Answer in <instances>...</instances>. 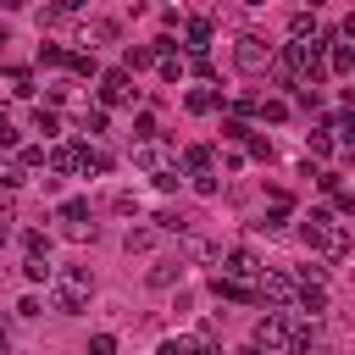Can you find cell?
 Listing matches in <instances>:
<instances>
[{"label":"cell","instance_id":"1","mask_svg":"<svg viewBox=\"0 0 355 355\" xmlns=\"http://www.w3.org/2000/svg\"><path fill=\"white\" fill-rule=\"evenodd\" d=\"M89 294H94V272H89V266H61V272H50V305H55L61 316H78V311L89 305Z\"/></svg>","mask_w":355,"mask_h":355},{"label":"cell","instance_id":"2","mask_svg":"<svg viewBox=\"0 0 355 355\" xmlns=\"http://www.w3.org/2000/svg\"><path fill=\"white\" fill-rule=\"evenodd\" d=\"M300 239H305L311 250H322L327 261H344V255H349V227H344V222H333L327 211H311V216H305V227H300Z\"/></svg>","mask_w":355,"mask_h":355},{"label":"cell","instance_id":"3","mask_svg":"<svg viewBox=\"0 0 355 355\" xmlns=\"http://www.w3.org/2000/svg\"><path fill=\"white\" fill-rule=\"evenodd\" d=\"M233 67L250 72V78H261V72L272 67V44H266L261 33H239V44H233Z\"/></svg>","mask_w":355,"mask_h":355},{"label":"cell","instance_id":"4","mask_svg":"<svg viewBox=\"0 0 355 355\" xmlns=\"http://www.w3.org/2000/svg\"><path fill=\"white\" fill-rule=\"evenodd\" d=\"M294 288H300V283H294L288 272H266V266H261V283H255V300H261L266 311H277V305H294Z\"/></svg>","mask_w":355,"mask_h":355},{"label":"cell","instance_id":"5","mask_svg":"<svg viewBox=\"0 0 355 355\" xmlns=\"http://www.w3.org/2000/svg\"><path fill=\"white\" fill-rule=\"evenodd\" d=\"M261 355H272V349H288V316L283 311H266L261 322H255V338H250Z\"/></svg>","mask_w":355,"mask_h":355},{"label":"cell","instance_id":"6","mask_svg":"<svg viewBox=\"0 0 355 355\" xmlns=\"http://www.w3.org/2000/svg\"><path fill=\"white\" fill-rule=\"evenodd\" d=\"M222 277H233V283L261 277V255H255V250H244V244H239V250H227V255H222Z\"/></svg>","mask_w":355,"mask_h":355},{"label":"cell","instance_id":"7","mask_svg":"<svg viewBox=\"0 0 355 355\" xmlns=\"http://www.w3.org/2000/svg\"><path fill=\"white\" fill-rule=\"evenodd\" d=\"M133 166L139 172H172V161H166V150H161V139H144V144H133Z\"/></svg>","mask_w":355,"mask_h":355},{"label":"cell","instance_id":"8","mask_svg":"<svg viewBox=\"0 0 355 355\" xmlns=\"http://www.w3.org/2000/svg\"><path fill=\"white\" fill-rule=\"evenodd\" d=\"M100 100H105V105H128V100H133V78H128L122 67L105 72V78H100Z\"/></svg>","mask_w":355,"mask_h":355},{"label":"cell","instance_id":"9","mask_svg":"<svg viewBox=\"0 0 355 355\" xmlns=\"http://www.w3.org/2000/svg\"><path fill=\"white\" fill-rule=\"evenodd\" d=\"M183 33H189V55H205V44H211V17H194Z\"/></svg>","mask_w":355,"mask_h":355},{"label":"cell","instance_id":"10","mask_svg":"<svg viewBox=\"0 0 355 355\" xmlns=\"http://www.w3.org/2000/svg\"><path fill=\"white\" fill-rule=\"evenodd\" d=\"M322 67L344 78V72H355V50H349V44H327V61H322Z\"/></svg>","mask_w":355,"mask_h":355},{"label":"cell","instance_id":"11","mask_svg":"<svg viewBox=\"0 0 355 355\" xmlns=\"http://www.w3.org/2000/svg\"><path fill=\"white\" fill-rule=\"evenodd\" d=\"M288 33H294V44H305V33L316 39V33H322V28H316V11H294V17H288Z\"/></svg>","mask_w":355,"mask_h":355},{"label":"cell","instance_id":"12","mask_svg":"<svg viewBox=\"0 0 355 355\" xmlns=\"http://www.w3.org/2000/svg\"><path fill=\"white\" fill-rule=\"evenodd\" d=\"M150 61H155V50H150V44H128V55H122V72L133 78V72H139V67H150Z\"/></svg>","mask_w":355,"mask_h":355},{"label":"cell","instance_id":"13","mask_svg":"<svg viewBox=\"0 0 355 355\" xmlns=\"http://www.w3.org/2000/svg\"><path fill=\"white\" fill-rule=\"evenodd\" d=\"M216 105H222V94H216V89H194V94H189V111H194V116H211Z\"/></svg>","mask_w":355,"mask_h":355},{"label":"cell","instance_id":"14","mask_svg":"<svg viewBox=\"0 0 355 355\" xmlns=\"http://www.w3.org/2000/svg\"><path fill=\"white\" fill-rule=\"evenodd\" d=\"M50 172H78V144H61V150H50Z\"/></svg>","mask_w":355,"mask_h":355},{"label":"cell","instance_id":"15","mask_svg":"<svg viewBox=\"0 0 355 355\" xmlns=\"http://www.w3.org/2000/svg\"><path fill=\"white\" fill-rule=\"evenodd\" d=\"M183 166H189L194 178H200V172H211V150H205V144H189V150H183Z\"/></svg>","mask_w":355,"mask_h":355},{"label":"cell","instance_id":"16","mask_svg":"<svg viewBox=\"0 0 355 355\" xmlns=\"http://www.w3.org/2000/svg\"><path fill=\"white\" fill-rule=\"evenodd\" d=\"M33 128H39V133H44V139H55V133H61V116H55V111H44V105H39V111H33Z\"/></svg>","mask_w":355,"mask_h":355},{"label":"cell","instance_id":"17","mask_svg":"<svg viewBox=\"0 0 355 355\" xmlns=\"http://www.w3.org/2000/svg\"><path fill=\"white\" fill-rule=\"evenodd\" d=\"M61 222H89V200H61Z\"/></svg>","mask_w":355,"mask_h":355},{"label":"cell","instance_id":"18","mask_svg":"<svg viewBox=\"0 0 355 355\" xmlns=\"http://www.w3.org/2000/svg\"><path fill=\"white\" fill-rule=\"evenodd\" d=\"M22 183H28V178H22V166H17V161H0V189L11 194V189H22Z\"/></svg>","mask_w":355,"mask_h":355},{"label":"cell","instance_id":"19","mask_svg":"<svg viewBox=\"0 0 355 355\" xmlns=\"http://www.w3.org/2000/svg\"><path fill=\"white\" fill-rule=\"evenodd\" d=\"M67 67H72L78 78H94V72H100V67H94V55H83V50H72V55H67Z\"/></svg>","mask_w":355,"mask_h":355},{"label":"cell","instance_id":"20","mask_svg":"<svg viewBox=\"0 0 355 355\" xmlns=\"http://www.w3.org/2000/svg\"><path fill=\"white\" fill-rule=\"evenodd\" d=\"M78 128H83V133H105V111H100V105H89V111L78 116Z\"/></svg>","mask_w":355,"mask_h":355},{"label":"cell","instance_id":"21","mask_svg":"<svg viewBox=\"0 0 355 355\" xmlns=\"http://www.w3.org/2000/svg\"><path fill=\"white\" fill-rule=\"evenodd\" d=\"M50 272H55L50 261H22V277H28V283H50Z\"/></svg>","mask_w":355,"mask_h":355},{"label":"cell","instance_id":"22","mask_svg":"<svg viewBox=\"0 0 355 355\" xmlns=\"http://www.w3.org/2000/svg\"><path fill=\"white\" fill-rule=\"evenodd\" d=\"M83 39H116V22H105V17H94V22L83 28Z\"/></svg>","mask_w":355,"mask_h":355},{"label":"cell","instance_id":"23","mask_svg":"<svg viewBox=\"0 0 355 355\" xmlns=\"http://www.w3.org/2000/svg\"><path fill=\"white\" fill-rule=\"evenodd\" d=\"M17 166H22V172H33V166H44V150H39V144H22V155H17Z\"/></svg>","mask_w":355,"mask_h":355},{"label":"cell","instance_id":"24","mask_svg":"<svg viewBox=\"0 0 355 355\" xmlns=\"http://www.w3.org/2000/svg\"><path fill=\"white\" fill-rule=\"evenodd\" d=\"M172 277H178V266H172V261H161V266H150V288H166Z\"/></svg>","mask_w":355,"mask_h":355},{"label":"cell","instance_id":"25","mask_svg":"<svg viewBox=\"0 0 355 355\" xmlns=\"http://www.w3.org/2000/svg\"><path fill=\"white\" fill-rule=\"evenodd\" d=\"M89 355H116V338H111V333H94V338H89Z\"/></svg>","mask_w":355,"mask_h":355},{"label":"cell","instance_id":"26","mask_svg":"<svg viewBox=\"0 0 355 355\" xmlns=\"http://www.w3.org/2000/svg\"><path fill=\"white\" fill-rule=\"evenodd\" d=\"M155 355H189V333H178V338H161V349Z\"/></svg>","mask_w":355,"mask_h":355},{"label":"cell","instance_id":"27","mask_svg":"<svg viewBox=\"0 0 355 355\" xmlns=\"http://www.w3.org/2000/svg\"><path fill=\"white\" fill-rule=\"evenodd\" d=\"M255 111H261L266 122H283V116H288V105H283V100H266V105H255Z\"/></svg>","mask_w":355,"mask_h":355},{"label":"cell","instance_id":"28","mask_svg":"<svg viewBox=\"0 0 355 355\" xmlns=\"http://www.w3.org/2000/svg\"><path fill=\"white\" fill-rule=\"evenodd\" d=\"M322 155H333V139L327 133H311V161H322Z\"/></svg>","mask_w":355,"mask_h":355},{"label":"cell","instance_id":"29","mask_svg":"<svg viewBox=\"0 0 355 355\" xmlns=\"http://www.w3.org/2000/svg\"><path fill=\"white\" fill-rule=\"evenodd\" d=\"M61 233H67V239H78V244H83V239H94V233H100V227H94V222H72V227H61Z\"/></svg>","mask_w":355,"mask_h":355},{"label":"cell","instance_id":"30","mask_svg":"<svg viewBox=\"0 0 355 355\" xmlns=\"http://www.w3.org/2000/svg\"><path fill=\"white\" fill-rule=\"evenodd\" d=\"M150 244H155L150 227H133V233H128V250H150Z\"/></svg>","mask_w":355,"mask_h":355},{"label":"cell","instance_id":"31","mask_svg":"<svg viewBox=\"0 0 355 355\" xmlns=\"http://www.w3.org/2000/svg\"><path fill=\"white\" fill-rule=\"evenodd\" d=\"M39 61H44V67H55V61H67V50H61V44H39Z\"/></svg>","mask_w":355,"mask_h":355},{"label":"cell","instance_id":"32","mask_svg":"<svg viewBox=\"0 0 355 355\" xmlns=\"http://www.w3.org/2000/svg\"><path fill=\"white\" fill-rule=\"evenodd\" d=\"M133 133H139V144H144V139H155V116H150V111H144V116H139V122H133Z\"/></svg>","mask_w":355,"mask_h":355},{"label":"cell","instance_id":"33","mask_svg":"<svg viewBox=\"0 0 355 355\" xmlns=\"http://www.w3.org/2000/svg\"><path fill=\"white\" fill-rule=\"evenodd\" d=\"M178 72H183V61H178V55H161V78H166V83H172V78H178Z\"/></svg>","mask_w":355,"mask_h":355},{"label":"cell","instance_id":"34","mask_svg":"<svg viewBox=\"0 0 355 355\" xmlns=\"http://www.w3.org/2000/svg\"><path fill=\"white\" fill-rule=\"evenodd\" d=\"M250 155H255V161H272V144H266V139H255V133H250Z\"/></svg>","mask_w":355,"mask_h":355},{"label":"cell","instance_id":"35","mask_svg":"<svg viewBox=\"0 0 355 355\" xmlns=\"http://www.w3.org/2000/svg\"><path fill=\"white\" fill-rule=\"evenodd\" d=\"M111 205H116V211H122V216H139V200H133V194H116V200H111Z\"/></svg>","mask_w":355,"mask_h":355},{"label":"cell","instance_id":"36","mask_svg":"<svg viewBox=\"0 0 355 355\" xmlns=\"http://www.w3.org/2000/svg\"><path fill=\"white\" fill-rule=\"evenodd\" d=\"M11 144H17V128H11L6 116H0V150H11Z\"/></svg>","mask_w":355,"mask_h":355},{"label":"cell","instance_id":"37","mask_svg":"<svg viewBox=\"0 0 355 355\" xmlns=\"http://www.w3.org/2000/svg\"><path fill=\"white\" fill-rule=\"evenodd\" d=\"M0 355H11V338H6V327H0Z\"/></svg>","mask_w":355,"mask_h":355}]
</instances>
